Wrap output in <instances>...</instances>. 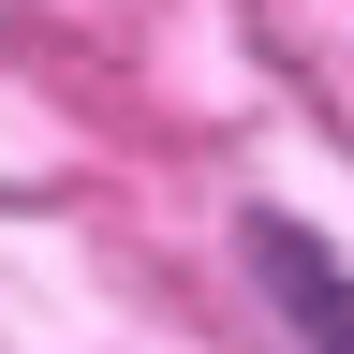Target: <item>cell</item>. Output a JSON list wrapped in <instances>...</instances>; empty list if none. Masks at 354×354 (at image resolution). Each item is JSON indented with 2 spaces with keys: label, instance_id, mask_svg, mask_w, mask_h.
I'll use <instances>...</instances> for the list:
<instances>
[{
  "label": "cell",
  "instance_id": "6da1fadb",
  "mask_svg": "<svg viewBox=\"0 0 354 354\" xmlns=\"http://www.w3.org/2000/svg\"><path fill=\"white\" fill-rule=\"evenodd\" d=\"M251 266H266V295H281V325H295L310 354H354V266L310 236V221L266 207V221H251Z\"/></svg>",
  "mask_w": 354,
  "mask_h": 354
}]
</instances>
